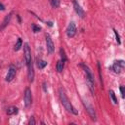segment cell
<instances>
[{
  "label": "cell",
  "instance_id": "cell-1",
  "mask_svg": "<svg viewBox=\"0 0 125 125\" xmlns=\"http://www.w3.org/2000/svg\"><path fill=\"white\" fill-rule=\"evenodd\" d=\"M59 97H60V100H61L62 105L64 106V108L67 111H69V112H71L73 114H78L77 110L72 106V104H70L69 100L67 99V97H66V95H65V93H64L62 88H60V90H59Z\"/></svg>",
  "mask_w": 125,
  "mask_h": 125
},
{
  "label": "cell",
  "instance_id": "cell-2",
  "mask_svg": "<svg viewBox=\"0 0 125 125\" xmlns=\"http://www.w3.org/2000/svg\"><path fill=\"white\" fill-rule=\"evenodd\" d=\"M81 66L83 67L84 69V72L86 74V78H87V82H88V85H89V88L91 89L92 93H94V89H93V86H94V75L91 71V69L85 65V64H81Z\"/></svg>",
  "mask_w": 125,
  "mask_h": 125
},
{
  "label": "cell",
  "instance_id": "cell-3",
  "mask_svg": "<svg viewBox=\"0 0 125 125\" xmlns=\"http://www.w3.org/2000/svg\"><path fill=\"white\" fill-rule=\"evenodd\" d=\"M23 54H24L25 64H27L32 61V59H31V51H30V48H29L27 43L23 44Z\"/></svg>",
  "mask_w": 125,
  "mask_h": 125
},
{
  "label": "cell",
  "instance_id": "cell-4",
  "mask_svg": "<svg viewBox=\"0 0 125 125\" xmlns=\"http://www.w3.org/2000/svg\"><path fill=\"white\" fill-rule=\"evenodd\" d=\"M32 104V95L31 90L29 88H26L24 91V105L25 107H29Z\"/></svg>",
  "mask_w": 125,
  "mask_h": 125
},
{
  "label": "cell",
  "instance_id": "cell-5",
  "mask_svg": "<svg viewBox=\"0 0 125 125\" xmlns=\"http://www.w3.org/2000/svg\"><path fill=\"white\" fill-rule=\"evenodd\" d=\"M124 66H125L124 61L119 60V61H115L114 62V63L112 65V68H113V70H114L115 73H120L124 69Z\"/></svg>",
  "mask_w": 125,
  "mask_h": 125
},
{
  "label": "cell",
  "instance_id": "cell-6",
  "mask_svg": "<svg viewBox=\"0 0 125 125\" xmlns=\"http://www.w3.org/2000/svg\"><path fill=\"white\" fill-rule=\"evenodd\" d=\"M76 31H77V29H76V26H75L74 22H72V21L69 22V24H68V26L66 28V34H67V36L70 37V38L74 37L75 34H76Z\"/></svg>",
  "mask_w": 125,
  "mask_h": 125
},
{
  "label": "cell",
  "instance_id": "cell-7",
  "mask_svg": "<svg viewBox=\"0 0 125 125\" xmlns=\"http://www.w3.org/2000/svg\"><path fill=\"white\" fill-rule=\"evenodd\" d=\"M16 71H17L16 67L13 64H11L10 67H9V69H8V73L6 75V81H8V82L12 81L15 78V76H16Z\"/></svg>",
  "mask_w": 125,
  "mask_h": 125
},
{
  "label": "cell",
  "instance_id": "cell-8",
  "mask_svg": "<svg viewBox=\"0 0 125 125\" xmlns=\"http://www.w3.org/2000/svg\"><path fill=\"white\" fill-rule=\"evenodd\" d=\"M46 46H47V51L49 54H52L55 50V45L53 43L52 38L50 37L49 34H46Z\"/></svg>",
  "mask_w": 125,
  "mask_h": 125
},
{
  "label": "cell",
  "instance_id": "cell-9",
  "mask_svg": "<svg viewBox=\"0 0 125 125\" xmlns=\"http://www.w3.org/2000/svg\"><path fill=\"white\" fill-rule=\"evenodd\" d=\"M72 3H73L74 10H75V12L78 14V16L81 17V18H84V16H85V12H84V10L81 8V6H80L75 0H72Z\"/></svg>",
  "mask_w": 125,
  "mask_h": 125
},
{
  "label": "cell",
  "instance_id": "cell-10",
  "mask_svg": "<svg viewBox=\"0 0 125 125\" xmlns=\"http://www.w3.org/2000/svg\"><path fill=\"white\" fill-rule=\"evenodd\" d=\"M27 65V69H28V72H27V76H28V81L29 82H32L33 79H34V70H33V64H32V61L26 64Z\"/></svg>",
  "mask_w": 125,
  "mask_h": 125
},
{
  "label": "cell",
  "instance_id": "cell-11",
  "mask_svg": "<svg viewBox=\"0 0 125 125\" xmlns=\"http://www.w3.org/2000/svg\"><path fill=\"white\" fill-rule=\"evenodd\" d=\"M83 104H84V105H85V107H86L87 111L89 112V114H90L91 118H92L93 120H96V113H95V110H94V108L92 107V105H90V104H87L86 102H83Z\"/></svg>",
  "mask_w": 125,
  "mask_h": 125
},
{
  "label": "cell",
  "instance_id": "cell-12",
  "mask_svg": "<svg viewBox=\"0 0 125 125\" xmlns=\"http://www.w3.org/2000/svg\"><path fill=\"white\" fill-rule=\"evenodd\" d=\"M11 18H12V13H10L9 15H7V16L5 17V19H4V21H3V22H2V24H1V26H0V30H2L3 28H5V27H6V25L10 22Z\"/></svg>",
  "mask_w": 125,
  "mask_h": 125
},
{
  "label": "cell",
  "instance_id": "cell-13",
  "mask_svg": "<svg viewBox=\"0 0 125 125\" xmlns=\"http://www.w3.org/2000/svg\"><path fill=\"white\" fill-rule=\"evenodd\" d=\"M37 62V67L39 69H43L47 65V62L46 61H43L41 59H37V62Z\"/></svg>",
  "mask_w": 125,
  "mask_h": 125
},
{
  "label": "cell",
  "instance_id": "cell-14",
  "mask_svg": "<svg viewBox=\"0 0 125 125\" xmlns=\"http://www.w3.org/2000/svg\"><path fill=\"white\" fill-rule=\"evenodd\" d=\"M63 66H64V62H63L62 60L58 61V62H57V66H56L57 71H58V72H62V69H63Z\"/></svg>",
  "mask_w": 125,
  "mask_h": 125
},
{
  "label": "cell",
  "instance_id": "cell-15",
  "mask_svg": "<svg viewBox=\"0 0 125 125\" xmlns=\"http://www.w3.org/2000/svg\"><path fill=\"white\" fill-rule=\"evenodd\" d=\"M18 113V108L16 106H11L7 109V114L8 115H13V114H16Z\"/></svg>",
  "mask_w": 125,
  "mask_h": 125
},
{
  "label": "cell",
  "instance_id": "cell-16",
  "mask_svg": "<svg viewBox=\"0 0 125 125\" xmlns=\"http://www.w3.org/2000/svg\"><path fill=\"white\" fill-rule=\"evenodd\" d=\"M21 46H22V40H21V38H18L17 43L15 44L14 50H15V51H19V50L21 49Z\"/></svg>",
  "mask_w": 125,
  "mask_h": 125
},
{
  "label": "cell",
  "instance_id": "cell-17",
  "mask_svg": "<svg viewBox=\"0 0 125 125\" xmlns=\"http://www.w3.org/2000/svg\"><path fill=\"white\" fill-rule=\"evenodd\" d=\"M49 2L53 8H58L60 6V0H49Z\"/></svg>",
  "mask_w": 125,
  "mask_h": 125
},
{
  "label": "cell",
  "instance_id": "cell-18",
  "mask_svg": "<svg viewBox=\"0 0 125 125\" xmlns=\"http://www.w3.org/2000/svg\"><path fill=\"white\" fill-rule=\"evenodd\" d=\"M109 96H110V98H111V100H112V102H113L114 104H117V103H118V102H117V98H116V96H115V94H114V92H113L112 90L109 91Z\"/></svg>",
  "mask_w": 125,
  "mask_h": 125
},
{
  "label": "cell",
  "instance_id": "cell-19",
  "mask_svg": "<svg viewBox=\"0 0 125 125\" xmlns=\"http://www.w3.org/2000/svg\"><path fill=\"white\" fill-rule=\"evenodd\" d=\"M60 54H61V58H62V60L63 62H65L67 59H66V56H65L64 50H63L62 48H61V49H60Z\"/></svg>",
  "mask_w": 125,
  "mask_h": 125
},
{
  "label": "cell",
  "instance_id": "cell-20",
  "mask_svg": "<svg viewBox=\"0 0 125 125\" xmlns=\"http://www.w3.org/2000/svg\"><path fill=\"white\" fill-rule=\"evenodd\" d=\"M40 26H38V25H36V24H32V30H33V32H39L40 31Z\"/></svg>",
  "mask_w": 125,
  "mask_h": 125
},
{
  "label": "cell",
  "instance_id": "cell-21",
  "mask_svg": "<svg viewBox=\"0 0 125 125\" xmlns=\"http://www.w3.org/2000/svg\"><path fill=\"white\" fill-rule=\"evenodd\" d=\"M113 31H114V34H115V37H116V41H117V43H118V44H120V43H121V41H120V36H119V34H118L117 30H116V29H113Z\"/></svg>",
  "mask_w": 125,
  "mask_h": 125
},
{
  "label": "cell",
  "instance_id": "cell-22",
  "mask_svg": "<svg viewBox=\"0 0 125 125\" xmlns=\"http://www.w3.org/2000/svg\"><path fill=\"white\" fill-rule=\"evenodd\" d=\"M120 92H121V97L125 98V93H124V87L123 86H120Z\"/></svg>",
  "mask_w": 125,
  "mask_h": 125
},
{
  "label": "cell",
  "instance_id": "cell-23",
  "mask_svg": "<svg viewBox=\"0 0 125 125\" xmlns=\"http://www.w3.org/2000/svg\"><path fill=\"white\" fill-rule=\"evenodd\" d=\"M30 125H34L35 124V120H34V118L33 117H30V119H29V122H28Z\"/></svg>",
  "mask_w": 125,
  "mask_h": 125
},
{
  "label": "cell",
  "instance_id": "cell-24",
  "mask_svg": "<svg viewBox=\"0 0 125 125\" xmlns=\"http://www.w3.org/2000/svg\"><path fill=\"white\" fill-rule=\"evenodd\" d=\"M0 10H1V11H4V10H5V7H4V5H3L2 3H0Z\"/></svg>",
  "mask_w": 125,
  "mask_h": 125
},
{
  "label": "cell",
  "instance_id": "cell-25",
  "mask_svg": "<svg viewBox=\"0 0 125 125\" xmlns=\"http://www.w3.org/2000/svg\"><path fill=\"white\" fill-rule=\"evenodd\" d=\"M47 23H48V25H49V26H52V25H53V24H52V22H51V21H49V22H47Z\"/></svg>",
  "mask_w": 125,
  "mask_h": 125
}]
</instances>
